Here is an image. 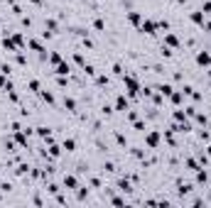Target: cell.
I'll return each mask as SVG.
<instances>
[{"instance_id": "1", "label": "cell", "mask_w": 211, "mask_h": 208, "mask_svg": "<svg viewBox=\"0 0 211 208\" xmlns=\"http://www.w3.org/2000/svg\"><path fill=\"white\" fill-rule=\"evenodd\" d=\"M125 86H128V93H130V96H135V93H138V81L133 79V76H125Z\"/></svg>"}, {"instance_id": "2", "label": "cell", "mask_w": 211, "mask_h": 208, "mask_svg": "<svg viewBox=\"0 0 211 208\" xmlns=\"http://www.w3.org/2000/svg\"><path fill=\"white\" fill-rule=\"evenodd\" d=\"M157 27H160V22H152V20H145L142 22V32H147V34H155Z\"/></svg>"}, {"instance_id": "3", "label": "cell", "mask_w": 211, "mask_h": 208, "mask_svg": "<svg viewBox=\"0 0 211 208\" xmlns=\"http://www.w3.org/2000/svg\"><path fill=\"white\" fill-rule=\"evenodd\" d=\"M197 64H201V66H209V64H211V56H209L206 51H199V54H197Z\"/></svg>"}, {"instance_id": "4", "label": "cell", "mask_w": 211, "mask_h": 208, "mask_svg": "<svg viewBox=\"0 0 211 208\" xmlns=\"http://www.w3.org/2000/svg\"><path fill=\"white\" fill-rule=\"evenodd\" d=\"M157 142H160V135H157V132H150V135H147V144L157 147Z\"/></svg>"}, {"instance_id": "5", "label": "cell", "mask_w": 211, "mask_h": 208, "mask_svg": "<svg viewBox=\"0 0 211 208\" xmlns=\"http://www.w3.org/2000/svg\"><path fill=\"white\" fill-rule=\"evenodd\" d=\"M69 71H71V69H69V64H62V61L56 64V73H59V76H66Z\"/></svg>"}, {"instance_id": "6", "label": "cell", "mask_w": 211, "mask_h": 208, "mask_svg": "<svg viewBox=\"0 0 211 208\" xmlns=\"http://www.w3.org/2000/svg\"><path fill=\"white\" fill-rule=\"evenodd\" d=\"M116 108H118V110H125V108H128V101H125V98L120 96V98L116 101Z\"/></svg>"}, {"instance_id": "7", "label": "cell", "mask_w": 211, "mask_h": 208, "mask_svg": "<svg viewBox=\"0 0 211 208\" xmlns=\"http://www.w3.org/2000/svg\"><path fill=\"white\" fill-rule=\"evenodd\" d=\"M191 20H194L197 25H204V15H201V12H194V15H191Z\"/></svg>"}, {"instance_id": "8", "label": "cell", "mask_w": 211, "mask_h": 208, "mask_svg": "<svg viewBox=\"0 0 211 208\" xmlns=\"http://www.w3.org/2000/svg\"><path fill=\"white\" fill-rule=\"evenodd\" d=\"M165 39H167V44H172V47H177V44H179L174 34H167V37H165Z\"/></svg>"}, {"instance_id": "9", "label": "cell", "mask_w": 211, "mask_h": 208, "mask_svg": "<svg viewBox=\"0 0 211 208\" xmlns=\"http://www.w3.org/2000/svg\"><path fill=\"white\" fill-rule=\"evenodd\" d=\"M128 17H130V22H133V25H140V15H138V12H130Z\"/></svg>"}, {"instance_id": "10", "label": "cell", "mask_w": 211, "mask_h": 208, "mask_svg": "<svg viewBox=\"0 0 211 208\" xmlns=\"http://www.w3.org/2000/svg\"><path fill=\"white\" fill-rule=\"evenodd\" d=\"M64 184H66L69 188H76V179H74V176H66V179H64Z\"/></svg>"}, {"instance_id": "11", "label": "cell", "mask_w": 211, "mask_h": 208, "mask_svg": "<svg viewBox=\"0 0 211 208\" xmlns=\"http://www.w3.org/2000/svg\"><path fill=\"white\" fill-rule=\"evenodd\" d=\"M160 91H162V96H172V86H160Z\"/></svg>"}, {"instance_id": "12", "label": "cell", "mask_w": 211, "mask_h": 208, "mask_svg": "<svg viewBox=\"0 0 211 208\" xmlns=\"http://www.w3.org/2000/svg\"><path fill=\"white\" fill-rule=\"evenodd\" d=\"M64 147H66V149H69V152H71V149L76 147V142H74V140H66V142H64Z\"/></svg>"}, {"instance_id": "13", "label": "cell", "mask_w": 211, "mask_h": 208, "mask_svg": "<svg viewBox=\"0 0 211 208\" xmlns=\"http://www.w3.org/2000/svg\"><path fill=\"white\" fill-rule=\"evenodd\" d=\"M30 47H32V49H37V51H42V44H40V42H34V39L30 42Z\"/></svg>"}, {"instance_id": "14", "label": "cell", "mask_w": 211, "mask_h": 208, "mask_svg": "<svg viewBox=\"0 0 211 208\" xmlns=\"http://www.w3.org/2000/svg\"><path fill=\"white\" fill-rule=\"evenodd\" d=\"M49 59H52V64H59V61H62V56H59V54H52Z\"/></svg>"}, {"instance_id": "15", "label": "cell", "mask_w": 211, "mask_h": 208, "mask_svg": "<svg viewBox=\"0 0 211 208\" xmlns=\"http://www.w3.org/2000/svg\"><path fill=\"white\" fill-rule=\"evenodd\" d=\"M49 154H52V157H56V154H59V147H54V144H52V147H49Z\"/></svg>"}, {"instance_id": "16", "label": "cell", "mask_w": 211, "mask_h": 208, "mask_svg": "<svg viewBox=\"0 0 211 208\" xmlns=\"http://www.w3.org/2000/svg\"><path fill=\"white\" fill-rule=\"evenodd\" d=\"M64 103H66V108H69V110H74V105H76V103H74V101H71V98H66V101H64Z\"/></svg>"}]
</instances>
